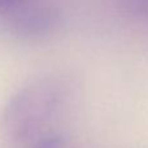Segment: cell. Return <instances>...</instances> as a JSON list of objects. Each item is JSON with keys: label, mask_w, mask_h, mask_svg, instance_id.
I'll return each instance as SVG.
<instances>
[{"label": "cell", "mask_w": 148, "mask_h": 148, "mask_svg": "<svg viewBox=\"0 0 148 148\" xmlns=\"http://www.w3.org/2000/svg\"><path fill=\"white\" fill-rule=\"evenodd\" d=\"M74 84L65 74H47L13 94L0 114V126L9 139L21 143L49 131L48 126L73 96Z\"/></svg>", "instance_id": "6da1fadb"}, {"label": "cell", "mask_w": 148, "mask_h": 148, "mask_svg": "<svg viewBox=\"0 0 148 148\" xmlns=\"http://www.w3.org/2000/svg\"><path fill=\"white\" fill-rule=\"evenodd\" d=\"M60 22V12L44 1H29L7 16L9 31L21 39H42L48 36Z\"/></svg>", "instance_id": "7a4b0ae2"}, {"label": "cell", "mask_w": 148, "mask_h": 148, "mask_svg": "<svg viewBox=\"0 0 148 148\" xmlns=\"http://www.w3.org/2000/svg\"><path fill=\"white\" fill-rule=\"evenodd\" d=\"M26 144V148H65L68 144V136L61 131L49 130Z\"/></svg>", "instance_id": "3957f363"}, {"label": "cell", "mask_w": 148, "mask_h": 148, "mask_svg": "<svg viewBox=\"0 0 148 148\" xmlns=\"http://www.w3.org/2000/svg\"><path fill=\"white\" fill-rule=\"evenodd\" d=\"M120 7L127 16L148 20V0H118Z\"/></svg>", "instance_id": "277c9868"}, {"label": "cell", "mask_w": 148, "mask_h": 148, "mask_svg": "<svg viewBox=\"0 0 148 148\" xmlns=\"http://www.w3.org/2000/svg\"><path fill=\"white\" fill-rule=\"evenodd\" d=\"M31 0H0V16H9Z\"/></svg>", "instance_id": "5b68a950"}]
</instances>
